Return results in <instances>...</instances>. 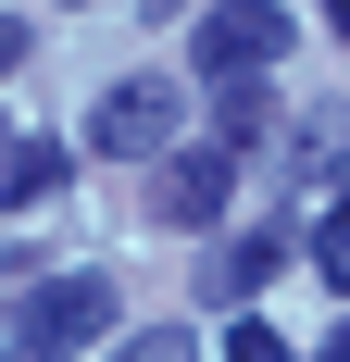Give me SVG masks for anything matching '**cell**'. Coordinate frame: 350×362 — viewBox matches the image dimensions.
Here are the masks:
<instances>
[{"instance_id":"obj_2","label":"cell","mask_w":350,"mask_h":362,"mask_svg":"<svg viewBox=\"0 0 350 362\" xmlns=\"http://www.w3.org/2000/svg\"><path fill=\"white\" fill-rule=\"evenodd\" d=\"M188 50H201L213 88H263V75H276V50H288V13H276V0H213Z\"/></svg>"},{"instance_id":"obj_3","label":"cell","mask_w":350,"mask_h":362,"mask_svg":"<svg viewBox=\"0 0 350 362\" xmlns=\"http://www.w3.org/2000/svg\"><path fill=\"white\" fill-rule=\"evenodd\" d=\"M238 163H250V150H225V138H175V150H163V175H150V213H163V225H225Z\"/></svg>"},{"instance_id":"obj_1","label":"cell","mask_w":350,"mask_h":362,"mask_svg":"<svg viewBox=\"0 0 350 362\" xmlns=\"http://www.w3.org/2000/svg\"><path fill=\"white\" fill-rule=\"evenodd\" d=\"M113 337V288L101 275H50V288L13 300V362H75Z\"/></svg>"},{"instance_id":"obj_4","label":"cell","mask_w":350,"mask_h":362,"mask_svg":"<svg viewBox=\"0 0 350 362\" xmlns=\"http://www.w3.org/2000/svg\"><path fill=\"white\" fill-rule=\"evenodd\" d=\"M88 150H113V163L175 150V75H113L101 100H88Z\"/></svg>"},{"instance_id":"obj_8","label":"cell","mask_w":350,"mask_h":362,"mask_svg":"<svg viewBox=\"0 0 350 362\" xmlns=\"http://www.w3.org/2000/svg\"><path fill=\"white\" fill-rule=\"evenodd\" d=\"M313 262H325V288L350 300V200H325V225H313Z\"/></svg>"},{"instance_id":"obj_5","label":"cell","mask_w":350,"mask_h":362,"mask_svg":"<svg viewBox=\"0 0 350 362\" xmlns=\"http://www.w3.org/2000/svg\"><path fill=\"white\" fill-rule=\"evenodd\" d=\"M276 262H288V238H225V250H201V300H225V313H250Z\"/></svg>"},{"instance_id":"obj_9","label":"cell","mask_w":350,"mask_h":362,"mask_svg":"<svg viewBox=\"0 0 350 362\" xmlns=\"http://www.w3.org/2000/svg\"><path fill=\"white\" fill-rule=\"evenodd\" d=\"M225 362H300V350H288L263 313H238V325H225Z\"/></svg>"},{"instance_id":"obj_13","label":"cell","mask_w":350,"mask_h":362,"mask_svg":"<svg viewBox=\"0 0 350 362\" xmlns=\"http://www.w3.org/2000/svg\"><path fill=\"white\" fill-rule=\"evenodd\" d=\"M325 362H350V325H338V337H325Z\"/></svg>"},{"instance_id":"obj_10","label":"cell","mask_w":350,"mask_h":362,"mask_svg":"<svg viewBox=\"0 0 350 362\" xmlns=\"http://www.w3.org/2000/svg\"><path fill=\"white\" fill-rule=\"evenodd\" d=\"M113 362H188V325H138V337H125Z\"/></svg>"},{"instance_id":"obj_11","label":"cell","mask_w":350,"mask_h":362,"mask_svg":"<svg viewBox=\"0 0 350 362\" xmlns=\"http://www.w3.org/2000/svg\"><path fill=\"white\" fill-rule=\"evenodd\" d=\"M13 63H26V25H13V13H0V75H13Z\"/></svg>"},{"instance_id":"obj_12","label":"cell","mask_w":350,"mask_h":362,"mask_svg":"<svg viewBox=\"0 0 350 362\" xmlns=\"http://www.w3.org/2000/svg\"><path fill=\"white\" fill-rule=\"evenodd\" d=\"M325 25H338V37H350V0H325Z\"/></svg>"},{"instance_id":"obj_6","label":"cell","mask_w":350,"mask_h":362,"mask_svg":"<svg viewBox=\"0 0 350 362\" xmlns=\"http://www.w3.org/2000/svg\"><path fill=\"white\" fill-rule=\"evenodd\" d=\"M63 187V150L26 138V125H0V200H50Z\"/></svg>"},{"instance_id":"obj_7","label":"cell","mask_w":350,"mask_h":362,"mask_svg":"<svg viewBox=\"0 0 350 362\" xmlns=\"http://www.w3.org/2000/svg\"><path fill=\"white\" fill-rule=\"evenodd\" d=\"M213 138H225V150L263 138V88H213Z\"/></svg>"}]
</instances>
